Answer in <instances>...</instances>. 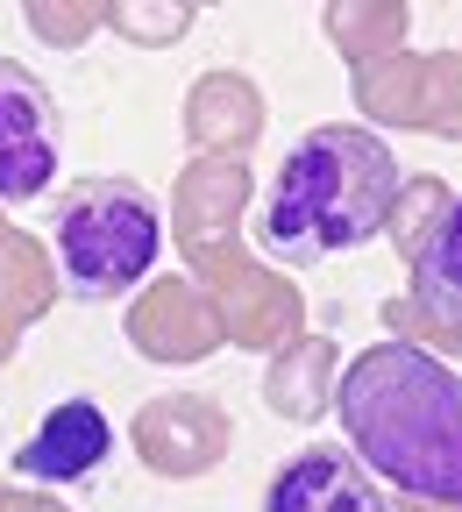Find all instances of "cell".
Returning <instances> with one entry per match:
<instances>
[{
    "label": "cell",
    "instance_id": "cell-3",
    "mask_svg": "<svg viewBox=\"0 0 462 512\" xmlns=\"http://www.w3.org/2000/svg\"><path fill=\"white\" fill-rule=\"evenodd\" d=\"M57 242V271L72 299H121L128 285H143L157 249H164V221L157 200L128 178H86L64 192V214L50 228Z\"/></svg>",
    "mask_w": 462,
    "mask_h": 512
},
{
    "label": "cell",
    "instance_id": "cell-1",
    "mask_svg": "<svg viewBox=\"0 0 462 512\" xmlns=\"http://www.w3.org/2000/svg\"><path fill=\"white\" fill-rule=\"evenodd\" d=\"M349 456L391 491L462 505V370L413 342H377L335 377Z\"/></svg>",
    "mask_w": 462,
    "mask_h": 512
},
{
    "label": "cell",
    "instance_id": "cell-7",
    "mask_svg": "<svg viewBox=\"0 0 462 512\" xmlns=\"http://www.w3.org/2000/svg\"><path fill=\"white\" fill-rule=\"evenodd\" d=\"M413 306L441 328H462V192L427 221L413 249Z\"/></svg>",
    "mask_w": 462,
    "mask_h": 512
},
{
    "label": "cell",
    "instance_id": "cell-6",
    "mask_svg": "<svg viewBox=\"0 0 462 512\" xmlns=\"http://www.w3.org/2000/svg\"><path fill=\"white\" fill-rule=\"evenodd\" d=\"M107 448H114L107 413H100L93 399H64V406H50V413L36 420V434L22 441L15 470H22L29 484H79V477H93V470L107 463Z\"/></svg>",
    "mask_w": 462,
    "mask_h": 512
},
{
    "label": "cell",
    "instance_id": "cell-4",
    "mask_svg": "<svg viewBox=\"0 0 462 512\" xmlns=\"http://www.w3.org/2000/svg\"><path fill=\"white\" fill-rule=\"evenodd\" d=\"M57 178V107L29 64L0 57V207L43 200Z\"/></svg>",
    "mask_w": 462,
    "mask_h": 512
},
{
    "label": "cell",
    "instance_id": "cell-5",
    "mask_svg": "<svg viewBox=\"0 0 462 512\" xmlns=\"http://www.w3.org/2000/svg\"><path fill=\"white\" fill-rule=\"evenodd\" d=\"M263 512H384V491L349 448H306L263 484Z\"/></svg>",
    "mask_w": 462,
    "mask_h": 512
},
{
    "label": "cell",
    "instance_id": "cell-2",
    "mask_svg": "<svg viewBox=\"0 0 462 512\" xmlns=\"http://www.w3.org/2000/svg\"><path fill=\"white\" fill-rule=\"evenodd\" d=\"M406 200V171L384 136L356 121H327L285 150L271 200H263V249L278 264H320L391 228Z\"/></svg>",
    "mask_w": 462,
    "mask_h": 512
}]
</instances>
